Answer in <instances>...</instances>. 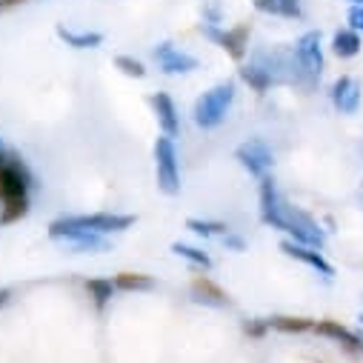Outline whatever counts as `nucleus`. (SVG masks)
Here are the masks:
<instances>
[{
  "mask_svg": "<svg viewBox=\"0 0 363 363\" xmlns=\"http://www.w3.org/2000/svg\"><path fill=\"white\" fill-rule=\"evenodd\" d=\"M257 212H260V220L266 226L286 232L298 243H306V246H315V249L326 246V232L320 229V223L309 212H303L301 206H292L281 195V189H278L272 174L257 180Z\"/></svg>",
  "mask_w": 363,
  "mask_h": 363,
  "instance_id": "obj_1",
  "label": "nucleus"
},
{
  "mask_svg": "<svg viewBox=\"0 0 363 363\" xmlns=\"http://www.w3.org/2000/svg\"><path fill=\"white\" fill-rule=\"evenodd\" d=\"M35 174L18 152L0 155V223H15L29 215V192Z\"/></svg>",
  "mask_w": 363,
  "mask_h": 363,
  "instance_id": "obj_2",
  "label": "nucleus"
},
{
  "mask_svg": "<svg viewBox=\"0 0 363 363\" xmlns=\"http://www.w3.org/2000/svg\"><path fill=\"white\" fill-rule=\"evenodd\" d=\"M235 98H238V83H235V80H220V83H215L212 89H206V92H203V95L195 101V106H192V121H195V126L203 129V132L218 129V126L229 118Z\"/></svg>",
  "mask_w": 363,
  "mask_h": 363,
  "instance_id": "obj_3",
  "label": "nucleus"
},
{
  "mask_svg": "<svg viewBox=\"0 0 363 363\" xmlns=\"http://www.w3.org/2000/svg\"><path fill=\"white\" fill-rule=\"evenodd\" d=\"M323 74V46H320V32H303L295 40L292 49V69H289V83L312 89Z\"/></svg>",
  "mask_w": 363,
  "mask_h": 363,
  "instance_id": "obj_4",
  "label": "nucleus"
},
{
  "mask_svg": "<svg viewBox=\"0 0 363 363\" xmlns=\"http://www.w3.org/2000/svg\"><path fill=\"white\" fill-rule=\"evenodd\" d=\"M152 152H155V180H157V189L163 195H169V198L180 195V160H177L174 138L160 132Z\"/></svg>",
  "mask_w": 363,
  "mask_h": 363,
  "instance_id": "obj_5",
  "label": "nucleus"
},
{
  "mask_svg": "<svg viewBox=\"0 0 363 363\" xmlns=\"http://www.w3.org/2000/svg\"><path fill=\"white\" fill-rule=\"evenodd\" d=\"M135 215H121V212H92V215H66L52 223L63 229H86V232H98V235H121L135 226Z\"/></svg>",
  "mask_w": 363,
  "mask_h": 363,
  "instance_id": "obj_6",
  "label": "nucleus"
},
{
  "mask_svg": "<svg viewBox=\"0 0 363 363\" xmlns=\"http://www.w3.org/2000/svg\"><path fill=\"white\" fill-rule=\"evenodd\" d=\"M235 160L240 163L243 172H249L255 180H260V177L272 174V166H275V152L269 149L266 140L249 138V140H243V143L235 149Z\"/></svg>",
  "mask_w": 363,
  "mask_h": 363,
  "instance_id": "obj_7",
  "label": "nucleus"
},
{
  "mask_svg": "<svg viewBox=\"0 0 363 363\" xmlns=\"http://www.w3.org/2000/svg\"><path fill=\"white\" fill-rule=\"evenodd\" d=\"M49 238L69 246L74 255H98L109 249V238L98 232H86V229H63L57 223H49Z\"/></svg>",
  "mask_w": 363,
  "mask_h": 363,
  "instance_id": "obj_8",
  "label": "nucleus"
},
{
  "mask_svg": "<svg viewBox=\"0 0 363 363\" xmlns=\"http://www.w3.org/2000/svg\"><path fill=\"white\" fill-rule=\"evenodd\" d=\"M201 32L218 43L232 60H243L249 52V26H235V29H223L220 23H201Z\"/></svg>",
  "mask_w": 363,
  "mask_h": 363,
  "instance_id": "obj_9",
  "label": "nucleus"
},
{
  "mask_svg": "<svg viewBox=\"0 0 363 363\" xmlns=\"http://www.w3.org/2000/svg\"><path fill=\"white\" fill-rule=\"evenodd\" d=\"M152 55H155V60H157V66H160L163 74H192V72L201 66L195 55L177 49V46L169 43V40L157 43V46L152 49Z\"/></svg>",
  "mask_w": 363,
  "mask_h": 363,
  "instance_id": "obj_10",
  "label": "nucleus"
},
{
  "mask_svg": "<svg viewBox=\"0 0 363 363\" xmlns=\"http://www.w3.org/2000/svg\"><path fill=\"white\" fill-rule=\"evenodd\" d=\"M281 252H284L286 257H292V260H298V263L315 269L318 275H323V278H332V275H335V266H332V263L323 257V252L315 249V246H306V243H298V240L286 238V240H281Z\"/></svg>",
  "mask_w": 363,
  "mask_h": 363,
  "instance_id": "obj_11",
  "label": "nucleus"
},
{
  "mask_svg": "<svg viewBox=\"0 0 363 363\" xmlns=\"http://www.w3.org/2000/svg\"><path fill=\"white\" fill-rule=\"evenodd\" d=\"M360 95H363V89L360 83L352 77V74H340L332 89H329V98H332V106L340 112V115H354L360 109Z\"/></svg>",
  "mask_w": 363,
  "mask_h": 363,
  "instance_id": "obj_12",
  "label": "nucleus"
},
{
  "mask_svg": "<svg viewBox=\"0 0 363 363\" xmlns=\"http://www.w3.org/2000/svg\"><path fill=\"white\" fill-rule=\"evenodd\" d=\"M312 332H315V335H323V337H329V340H335L349 357H363V337L354 335L352 329L340 326L337 320H318Z\"/></svg>",
  "mask_w": 363,
  "mask_h": 363,
  "instance_id": "obj_13",
  "label": "nucleus"
},
{
  "mask_svg": "<svg viewBox=\"0 0 363 363\" xmlns=\"http://www.w3.org/2000/svg\"><path fill=\"white\" fill-rule=\"evenodd\" d=\"M149 104H152V112H155V121H157L160 132L169 135V138H177L180 135V115H177L174 101L166 92H155L149 98Z\"/></svg>",
  "mask_w": 363,
  "mask_h": 363,
  "instance_id": "obj_14",
  "label": "nucleus"
},
{
  "mask_svg": "<svg viewBox=\"0 0 363 363\" xmlns=\"http://www.w3.org/2000/svg\"><path fill=\"white\" fill-rule=\"evenodd\" d=\"M192 301L201 306H212V309H226L229 306V295L223 292V286H218L209 275H198L189 286Z\"/></svg>",
  "mask_w": 363,
  "mask_h": 363,
  "instance_id": "obj_15",
  "label": "nucleus"
},
{
  "mask_svg": "<svg viewBox=\"0 0 363 363\" xmlns=\"http://www.w3.org/2000/svg\"><path fill=\"white\" fill-rule=\"evenodd\" d=\"M255 9L263 12V15H272V18H289V21H298L303 15L301 9V0H252Z\"/></svg>",
  "mask_w": 363,
  "mask_h": 363,
  "instance_id": "obj_16",
  "label": "nucleus"
},
{
  "mask_svg": "<svg viewBox=\"0 0 363 363\" xmlns=\"http://www.w3.org/2000/svg\"><path fill=\"white\" fill-rule=\"evenodd\" d=\"M238 74H240V80H243L249 89H255V92H266V89L275 86V77H272L269 69H263L257 60L243 63V66L238 69Z\"/></svg>",
  "mask_w": 363,
  "mask_h": 363,
  "instance_id": "obj_17",
  "label": "nucleus"
},
{
  "mask_svg": "<svg viewBox=\"0 0 363 363\" xmlns=\"http://www.w3.org/2000/svg\"><path fill=\"white\" fill-rule=\"evenodd\" d=\"M360 49H363V40H360V32H354L352 26H346V29H340V32H335L332 35V52L337 55V57H354V55H360Z\"/></svg>",
  "mask_w": 363,
  "mask_h": 363,
  "instance_id": "obj_18",
  "label": "nucleus"
},
{
  "mask_svg": "<svg viewBox=\"0 0 363 363\" xmlns=\"http://www.w3.org/2000/svg\"><path fill=\"white\" fill-rule=\"evenodd\" d=\"M55 32L72 49H98L104 43V35L101 32H77V29H69V26H57Z\"/></svg>",
  "mask_w": 363,
  "mask_h": 363,
  "instance_id": "obj_19",
  "label": "nucleus"
},
{
  "mask_svg": "<svg viewBox=\"0 0 363 363\" xmlns=\"http://www.w3.org/2000/svg\"><path fill=\"white\" fill-rule=\"evenodd\" d=\"M118 292H152L157 284L152 275H143V272H121V275L112 278Z\"/></svg>",
  "mask_w": 363,
  "mask_h": 363,
  "instance_id": "obj_20",
  "label": "nucleus"
},
{
  "mask_svg": "<svg viewBox=\"0 0 363 363\" xmlns=\"http://www.w3.org/2000/svg\"><path fill=\"white\" fill-rule=\"evenodd\" d=\"M86 292H89V298H92V303L98 306V309H106L109 303H112V298H115V281L112 278H89L86 281Z\"/></svg>",
  "mask_w": 363,
  "mask_h": 363,
  "instance_id": "obj_21",
  "label": "nucleus"
},
{
  "mask_svg": "<svg viewBox=\"0 0 363 363\" xmlns=\"http://www.w3.org/2000/svg\"><path fill=\"white\" fill-rule=\"evenodd\" d=\"M269 329L275 332H286V335H301V332H312L315 320L309 318H289V315H275V318H266Z\"/></svg>",
  "mask_w": 363,
  "mask_h": 363,
  "instance_id": "obj_22",
  "label": "nucleus"
},
{
  "mask_svg": "<svg viewBox=\"0 0 363 363\" xmlns=\"http://www.w3.org/2000/svg\"><path fill=\"white\" fill-rule=\"evenodd\" d=\"M172 252L177 255V257H184L186 263H192V266H198V269H203V272H209L212 269V255L209 252H203L201 246H192V243H172Z\"/></svg>",
  "mask_w": 363,
  "mask_h": 363,
  "instance_id": "obj_23",
  "label": "nucleus"
},
{
  "mask_svg": "<svg viewBox=\"0 0 363 363\" xmlns=\"http://www.w3.org/2000/svg\"><path fill=\"white\" fill-rule=\"evenodd\" d=\"M186 229L189 232H195V235H201V238H223L226 232H229V223H223V220H203V218H189L186 220Z\"/></svg>",
  "mask_w": 363,
  "mask_h": 363,
  "instance_id": "obj_24",
  "label": "nucleus"
},
{
  "mask_svg": "<svg viewBox=\"0 0 363 363\" xmlns=\"http://www.w3.org/2000/svg\"><path fill=\"white\" fill-rule=\"evenodd\" d=\"M115 66H118L126 77H135V80H143V77H146L143 60H138V57H132V55H118V57H115Z\"/></svg>",
  "mask_w": 363,
  "mask_h": 363,
  "instance_id": "obj_25",
  "label": "nucleus"
},
{
  "mask_svg": "<svg viewBox=\"0 0 363 363\" xmlns=\"http://www.w3.org/2000/svg\"><path fill=\"white\" fill-rule=\"evenodd\" d=\"M266 329H269V323H266V320H260V318H255V320L243 323V332H246V335H252V337H260Z\"/></svg>",
  "mask_w": 363,
  "mask_h": 363,
  "instance_id": "obj_26",
  "label": "nucleus"
},
{
  "mask_svg": "<svg viewBox=\"0 0 363 363\" xmlns=\"http://www.w3.org/2000/svg\"><path fill=\"white\" fill-rule=\"evenodd\" d=\"M223 246H226V249H232V252H243V249H246L243 238H238V235H235L232 229H229V232L223 235Z\"/></svg>",
  "mask_w": 363,
  "mask_h": 363,
  "instance_id": "obj_27",
  "label": "nucleus"
},
{
  "mask_svg": "<svg viewBox=\"0 0 363 363\" xmlns=\"http://www.w3.org/2000/svg\"><path fill=\"white\" fill-rule=\"evenodd\" d=\"M349 26L354 32H363V6H352L349 9Z\"/></svg>",
  "mask_w": 363,
  "mask_h": 363,
  "instance_id": "obj_28",
  "label": "nucleus"
},
{
  "mask_svg": "<svg viewBox=\"0 0 363 363\" xmlns=\"http://www.w3.org/2000/svg\"><path fill=\"white\" fill-rule=\"evenodd\" d=\"M9 301H12V289H0V309H4Z\"/></svg>",
  "mask_w": 363,
  "mask_h": 363,
  "instance_id": "obj_29",
  "label": "nucleus"
},
{
  "mask_svg": "<svg viewBox=\"0 0 363 363\" xmlns=\"http://www.w3.org/2000/svg\"><path fill=\"white\" fill-rule=\"evenodd\" d=\"M18 4H29V0H0V9H12Z\"/></svg>",
  "mask_w": 363,
  "mask_h": 363,
  "instance_id": "obj_30",
  "label": "nucleus"
},
{
  "mask_svg": "<svg viewBox=\"0 0 363 363\" xmlns=\"http://www.w3.org/2000/svg\"><path fill=\"white\" fill-rule=\"evenodd\" d=\"M352 4H354V6H363V0H352Z\"/></svg>",
  "mask_w": 363,
  "mask_h": 363,
  "instance_id": "obj_31",
  "label": "nucleus"
},
{
  "mask_svg": "<svg viewBox=\"0 0 363 363\" xmlns=\"http://www.w3.org/2000/svg\"><path fill=\"white\" fill-rule=\"evenodd\" d=\"M4 152H6V149H4V140H0V155H4Z\"/></svg>",
  "mask_w": 363,
  "mask_h": 363,
  "instance_id": "obj_32",
  "label": "nucleus"
},
{
  "mask_svg": "<svg viewBox=\"0 0 363 363\" xmlns=\"http://www.w3.org/2000/svg\"><path fill=\"white\" fill-rule=\"evenodd\" d=\"M357 320H360V323H363V315H357Z\"/></svg>",
  "mask_w": 363,
  "mask_h": 363,
  "instance_id": "obj_33",
  "label": "nucleus"
}]
</instances>
